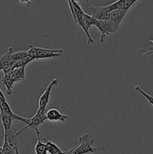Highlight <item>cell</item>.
I'll list each match as a JSON object with an SVG mask.
<instances>
[{
	"label": "cell",
	"mask_w": 153,
	"mask_h": 154,
	"mask_svg": "<svg viewBox=\"0 0 153 154\" xmlns=\"http://www.w3.org/2000/svg\"><path fill=\"white\" fill-rule=\"evenodd\" d=\"M94 139L88 134H83L79 137L78 143L70 150L64 151L63 154H91L98 152H104V146L94 147Z\"/></svg>",
	"instance_id": "cell-1"
},
{
	"label": "cell",
	"mask_w": 153,
	"mask_h": 154,
	"mask_svg": "<svg viewBox=\"0 0 153 154\" xmlns=\"http://www.w3.org/2000/svg\"><path fill=\"white\" fill-rule=\"evenodd\" d=\"M28 57L34 60H39V59H46V58H52V57H59L62 55V50L61 49H45L42 48H38L33 45H28Z\"/></svg>",
	"instance_id": "cell-2"
},
{
	"label": "cell",
	"mask_w": 153,
	"mask_h": 154,
	"mask_svg": "<svg viewBox=\"0 0 153 154\" xmlns=\"http://www.w3.org/2000/svg\"><path fill=\"white\" fill-rule=\"evenodd\" d=\"M45 120H46V109H42V108H38V109L37 112L34 114V117L30 118V121L29 123H28V124H27L25 127L21 129L20 130H19L18 132H16V135H18V134H20V132H22V131H24L25 129H26L27 128L29 127L34 129V132L37 134L38 138H40V129H39V126H40V124L44 123Z\"/></svg>",
	"instance_id": "cell-3"
},
{
	"label": "cell",
	"mask_w": 153,
	"mask_h": 154,
	"mask_svg": "<svg viewBox=\"0 0 153 154\" xmlns=\"http://www.w3.org/2000/svg\"><path fill=\"white\" fill-rule=\"evenodd\" d=\"M128 11L124 10H116L110 13V16L109 18L110 24V33L116 32L119 27L120 23L122 21L123 18L127 14Z\"/></svg>",
	"instance_id": "cell-4"
},
{
	"label": "cell",
	"mask_w": 153,
	"mask_h": 154,
	"mask_svg": "<svg viewBox=\"0 0 153 154\" xmlns=\"http://www.w3.org/2000/svg\"><path fill=\"white\" fill-rule=\"evenodd\" d=\"M58 84V80L55 78V79H52L50 82V84H48L47 87L45 88L44 92L43 94L40 96V99H39V108H42V109H46V106H47L48 103H49L50 98V94L51 91H52V89L54 87H56Z\"/></svg>",
	"instance_id": "cell-5"
},
{
	"label": "cell",
	"mask_w": 153,
	"mask_h": 154,
	"mask_svg": "<svg viewBox=\"0 0 153 154\" xmlns=\"http://www.w3.org/2000/svg\"><path fill=\"white\" fill-rule=\"evenodd\" d=\"M89 9L92 12V17L97 20H109L111 12L108 9L107 5L91 6Z\"/></svg>",
	"instance_id": "cell-6"
},
{
	"label": "cell",
	"mask_w": 153,
	"mask_h": 154,
	"mask_svg": "<svg viewBox=\"0 0 153 154\" xmlns=\"http://www.w3.org/2000/svg\"><path fill=\"white\" fill-rule=\"evenodd\" d=\"M98 29L100 32V41L101 43L104 42L105 37L110 34V24L108 20H96L95 26Z\"/></svg>",
	"instance_id": "cell-7"
},
{
	"label": "cell",
	"mask_w": 153,
	"mask_h": 154,
	"mask_svg": "<svg viewBox=\"0 0 153 154\" xmlns=\"http://www.w3.org/2000/svg\"><path fill=\"white\" fill-rule=\"evenodd\" d=\"M13 52V48H9L8 51L0 57V70H4V69L13 66L14 63L10 57Z\"/></svg>",
	"instance_id": "cell-8"
},
{
	"label": "cell",
	"mask_w": 153,
	"mask_h": 154,
	"mask_svg": "<svg viewBox=\"0 0 153 154\" xmlns=\"http://www.w3.org/2000/svg\"><path fill=\"white\" fill-rule=\"evenodd\" d=\"M46 120L52 122L61 121L63 123V122H64L68 118V116L62 114L58 110L55 109V108H52V109H50L49 111H46Z\"/></svg>",
	"instance_id": "cell-9"
},
{
	"label": "cell",
	"mask_w": 153,
	"mask_h": 154,
	"mask_svg": "<svg viewBox=\"0 0 153 154\" xmlns=\"http://www.w3.org/2000/svg\"><path fill=\"white\" fill-rule=\"evenodd\" d=\"M14 126L11 129L8 131L6 133H4V141L13 147L14 148L18 150V141H17V135L16 134Z\"/></svg>",
	"instance_id": "cell-10"
},
{
	"label": "cell",
	"mask_w": 153,
	"mask_h": 154,
	"mask_svg": "<svg viewBox=\"0 0 153 154\" xmlns=\"http://www.w3.org/2000/svg\"><path fill=\"white\" fill-rule=\"evenodd\" d=\"M0 119H1L2 123L4 128V133H6L13 127V125H12L13 120L11 117L2 108L1 106H0Z\"/></svg>",
	"instance_id": "cell-11"
},
{
	"label": "cell",
	"mask_w": 153,
	"mask_h": 154,
	"mask_svg": "<svg viewBox=\"0 0 153 154\" xmlns=\"http://www.w3.org/2000/svg\"><path fill=\"white\" fill-rule=\"evenodd\" d=\"M1 82L6 87V93H7V94L9 95V96L11 95L12 93H13L14 85L16 82L12 78H7L5 76H3V78L1 79Z\"/></svg>",
	"instance_id": "cell-12"
},
{
	"label": "cell",
	"mask_w": 153,
	"mask_h": 154,
	"mask_svg": "<svg viewBox=\"0 0 153 154\" xmlns=\"http://www.w3.org/2000/svg\"><path fill=\"white\" fill-rule=\"evenodd\" d=\"M45 143H46V150L49 154H63L64 152L62 151L59 149V147L56 145V144L52 143L50 141H46L44 138Z\"/></svg>",
	"instance_id": "cell-13"
},
{
	"label": "cell",
	"mask_w": 153,
	"mask_h": 154,
	"mask_svg": "<svg viewBox=\"0 0 153 154\" xmlns=\"http://www.w3.org/2000/svg\"><path fill=\"white\" fill-rule=\"evenodd\" d=\"M34 151L36 154H48L44 138H43V140L38 138L37 143L34 147Z\"/></svg>",
	"instance_id": "cell-14"
},
{
	"label": "cell",
	"mask_w": 153,
	"mask_h": 154,
	"mask_svg": "<svg viewBox=\"0 0 153 154\" xmlns=\"http://www.w3.org/2000/svg\"><path fill=\"white\" fill-rule=\"evenodd\" d=\"M25 78H26L25 67L17 68V69H14V75H13V77H12V79H13L15 82L23 81Z\"/></svg>",
	"instance_id": "cell-15"
},
{
	"label": "cell",
	"mask_w": 153,
	"mask_h": 154,
	"mask_svg": "<svg viewBox=\"0 0 153 154\" xmlns=\"http://www.w3.org/2000/svg\"><path fill=\"white\" fill-rule=\"evenodd\" d=\"M27 57H28V52H27V51H17V52H13V54L10 56L14 64L16 63V62L20 61V60H23V59L26 58Z\"/></svg>",
	"instance_id": "cell-16"
},
{
	"label": "cell",
	"mask_w": 153,
	"mask_h": 154,
	"mask_svg": "<svg viewBox=\"0 0 153 154\" xmlns=\"http://www.w3.org/2000/svg\"><path fill=\"white\" fill-rule=\"evenodd\" d=\"M32 61H33L32 59H31L30 57H27L26 58L23 59V60H20V61L16 62V63H14V64L13 65V67L14 68V69L26 67V66L28 63H29L30 62H32Z\"/></svg>",
	"instance_id": "cell-17"
},
{
	"label": "cell",
	"mask_w": 153,
	"mask_h": 154,
	"mask_svg": "<svg viewBox=\"0 0 153 154\" xmlns=\"http://www.w3.org/2000/svg\"><path fill=\"white\" fill-rule=\"evenodd\" d=\"M135 90H136L137 93H139L140 94L142 95V96H144V98H146V99H147L148 102L153 106V96H150L148 93H146L145 91H143V90L140 87V86H136V87H135Z\"/></svg>",
	"instance_id": "cell-18"
},
{
	"label": "cell",
	"mask_w": 153,
	"mask_h": 154,
	"mask_svg": "<svg viewBox=\"0 0 153 154\" xmlns=\"http://www.w3.org/2000/svg\"><path fill=\"white\" fill-rule=\"evenodd\" d=\"M2 149H3V153L4 154H15L18 150L14 148L13 147H11L10 145H9L8 144H7L6 142L3 143L2 145Z\"/></svg>",
	"instance_id": "cell-19"
},
{
	"label": "cell",
	"mask_w": 153,
	"mask_h": 154,
	"mask_svg": "<svg viewBox=\"0 0 153 154\" xmlns=\"http://www.w3.org/2000/svg\"><path fill=\"white\" fill-rule=\"evenodd\" d=\"M14 69H15L13 67V66L7 68V69H4V70H2L3 72H4V76L7 77V78H12V77H13V75H14Z\"/></svg>",
	"instance_id": "cell-20"
},
{
	"label": "cell",
	"mask_w": 153,
	"mask_h": 154,
	"mask_svg": "<svg viewBox=\"0 0 153 154\" xmlns=\"http://www.w3.org/2000/svg\"><path fill=\"white\" fill-rule=\"evenodd\" d=\"M0 154H4V153H3L2 147H0Z\"/></svg>",
	"instance_id": "cell-21"
},
{
	"label": "cell",
	"mask_w": 153,
	"mask_h": 154,
	"mask_svg": "<svg viewBox=\"0 0 153 154\" xmlns=\"http://www.w3.org/2000/svg\"><path fill=\"white\" fill-rule=\"evenodd\" d=\"M15 154H20V153L19 151H18V150H17V151H16V153H15Z\"/></svg>",
	"instance_id": "cell-22"
}]
</instances>
